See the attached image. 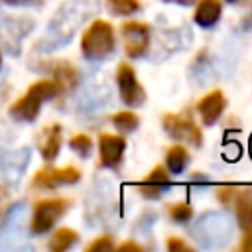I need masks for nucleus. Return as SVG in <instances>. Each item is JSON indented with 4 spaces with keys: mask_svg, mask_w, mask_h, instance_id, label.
<instances>
[{
    "mask_svg": "<svg viewBox=\"0 0 252 252\" xmlns=\"http://www.w3.org/2000/svg\"><path fill=\"white\" fill-rule=\"evenodd\" d=\"M163 2H171V4H181V6H189V4H195L197 0H163Z\"/></svg>",
    "mask_w": 252,
    "mask_h": 252,
    "instance_id": "29",
    "label": "nucleus"
},
{
    "mask_svg": "<svg viewBox=\"0 0 252 252\" xmlns=\"http://www.w3.org/2000/svg\"><path fill=\"white\" fill-rule=\"evenodd\" d=\"M222 16L220 0H197L193 20L199 28H213Z\"/></svg>",
    "mask_w": 252,
    "mask_h": 252,
    "instance_id": "14",
    "label": "nucleus"
},
{
    "mask_svg": "<svg viewBox=\"0 0 252 252\" xmlns=\"http://www.w3.org/2000/svg\"><path fill=\"white\" fill-rule=\"evenodd\" d=\"M61 150V126L59 124H53L49 128H45L41 132V138H39V152H41V158L45 161H51L57 158Z\"/></svg>",
    "mask_w": 252,
    "mask_h": 252,
    "instance_id": "16",
    "label": "nucleus"
},
{
    "mask_svg": "<svg viewBox=\"0 0 252 252\" xmlns=\"http://www.w3.org/2000/svg\"><path fill=\"white\" fill-rule=\"evenodd\" d=\"M110 250H114V240H112V236H108V234L98 236L96 240H93V242L87 246V252H110Z\"/></svg>",
    "mask_w": 252,
    "mask_h": 252,
    "instance_id": "23",
    "label": "nucleus"
},
{
    "mask_svg": "<svg viewBox=\"0 0 252 252\" xmlns=\"http://www.w3.org/2000/svg\"><path fill=\"white\" fill-rule=\"evenodd\" d=\"M77 240H79V234H77L73 228H67V226L57 228V230L53 232L51 240H49V250H51V252H65V250H69Z\"/></svg>",
    "mask_w": 252,
    "mask_h": 252,
    "instance_id": "18",
    "label": "nucleus"
},
{
    "mask_svg": "<svg viewBox=\"0 0 252 252\" xmlns=\"http://www.w3.org/2000/svg\"><path fill=\"white\" fill-rule=\"evenodd\" d=\"M0 67H2V55H0Z\"/></svg>",
    "mask_w": 252,
    "mask_h": 252,
    "instance_id": "32",
    "label": "nucleus"
},
{
    "mask_svg": "<svg viewBox=\"0 0 252 252\" xmlns=\"http://www.w3.org/2000/svg\"><path fill=\"white\" fill-rule=\"evenodd\" d=\"M126 152V138L120 134L104 132L98 136V163L108 169H116Z\"/></svg>",
    "mask_w": 252,
    "mask_h": 252,
    "instance_id": "9",
    "label": "nucleus"
},
{
    "mask_svg": "<svg viewBox=\"0 0 252 252\" xmlns=\"http://www.w3.org/2000/svg\"><path fill=\"white\" fill-rule=\"evenodd\" d=\"M81 179V171L73 165L67 167H45L39 169L32 181V185L35 189H43V191H51L59 185H73Z\"/></svg>",
    "mask_w": 252,
    "mask_h": 252,
    "instance_id": "8",
    "label": "nucleus"
},
{
    "mask_svg": "<svg viewBox=\"0 0 252 252\" xmlns=\"http://www.w3.org/2000/svg\"><path fill=\"white\" fill-rule=\"evenodd\" d=\"M30 159V150L28 148H20V150H0V173L10 179L16 181Z\"/></svg>",
    "mask_w": 252,
    "mask_h": 252,
    "instance_id": "12",
    "label": "nucleus"
},
{
    "mask_svg": "<svg viewBox=\"0 0 252 252\" xmlns=\"http://www.w3.org/2000/svg\"><path fill=\"white\" fill-rule=\"evenodd\" d=\"M228 4H240V2H244V0H226Z\"/></svg>",
    "mask_w": 252,
    "mask_h": 252,
    "instance_id": "30",
    "label": "nucleus"
},
{
    "mask_svg": "<svg viewBox=\"0 0 252 252\" xmlns=\"http://www.w3.org/2000/svg\"><path fill=\"white\" fill-rule=\"evenodd\" d=\"M122 32V39H124V51L130 59H140L142 55H146L148 47H150V37H152V28L146 22H124L120 26Z\"/></svg>",
    "mask_w": 252,
    "mask_h": 252,
    "instance_id": "6",
    "label": "nucleus"
},
{
    "mask_svg": "<svg viewBox=\"0 0 252 252\" xmlns=\"http://www.w3.org/2000/svg\"><path fill=\"white\" fill-rule=\"evenodd\" d=\"M165 248H167L169 252H193V246L187 244L185 240H181L179 236H167Z\"/></svg>",
    "mask_w": 252,
    "mask_h": 252,
    "instance_id": "24",
    "label": "nucleus"
},
{
    "mask_svg": "<svg viewBox=\"0 0 252 252\" xmlns=\"http://www.w3.org/2000/svg\"><path fill=\"white\" fill-rule=\"evenodd\" d=\"M250 154H252V138H250Z\"/></svg>",
    "mask_w": 252,
    "mask_h": 252,
    "instance_id": "31",
    "label": "nucleus"
},
{
    "mask_svg": "<svg viewBox=\"0 0 252 252\" xmlns=\"http://www.w3.org/2000/svg\"><path fill=\"white\" fill-rule=\"evenodd\" d=\"M110 120H112L114 128L118 132H122V134H130L140 126V116L136 112H132V110H120V112L112 114Z\"/></svg>",
    "mask_w": 252,
    "mask_h": 252,
    "instance_id": "19",
    "label": "nucleus"
},
{
    "mask_svg": "<svg viewBox=\"0 0 252 252\" xmlns=\"http://www.w3.org/2000/svg\"><path fill=\"white\" fill-rule=\"evenodd\" d=\"M2 2L10 6H39L43 0H2Z\"/></svg>",
    "mask_w": 252,
    "mask_h": 252,
    "instance_id": "28",
    "label": "nucleus"
},
{
    "mask_svg": "<svg viewBox=\"0 0 252 252\" xmlns=\"http://www.w3.org/2000/svg\"><path fill=\"white\" fill-rule=\"evenodd\" d=\"M161 126L165 130V134L175 140V142H187L193 148H201L203 146V132L201 128L195 124L191 112H169L163 114L161 118Z\"/></svg>",
    "mask_w": 252,
    "mask_h": 252,
    "instance_id": "3",
    "label": "nucleus"
},
{
    "mask_svg": "<svg viewBox=\"0 0 252 252\" xmlns=\"http://www.w3.org/2000/svg\"><path fill=\"white\" fill-rule=\"evenodd\" d=\"M116 45L114 28L106 20H94L81 37V53L89 61L106 59Z\"/></svg>",
    "mask_w": 252,
    "mask_h": 252,
    "instance_id": "2",
    "label": "nucleus"
},
{
    "mask_svg": "<svg viewBox=\"0 0 252 252\" xmlns=\"http://www.w3.org/2000/svg\"><path fill=\"white\" fill-rule=\"evenodd\" d=\"M189 161H191V156H189V152H187L185 146L173 144V146L167 148V152H165V167H167V171L171 175L183 173L185 167L189 165Z\"/></svg>",
    "mask_w": 252,
    "mask_h": 252,
    "instance_id": "17",
    "label": "nucleus"
},
{
    "mask_svg": "<svg viewBox=\"0 0 252 252\" xmlns=\"http://www.w3.org/2000/svg\"><path fill=\"white\" fill-rule=\"evenodd\" d=\"M236 185H220L217 189V199L222 203V205H232V199L236 195Z\"/></svg>",
    "mask_w": 252,
    "mask_h": 252,
    "instance_id": "25",
    "label": "nucleus"
},
{
    "mask_svg": "<svg viewBox=\"0 0 252 252\" xmlns=\"http://www.w3.org/2000/svg\"><path fill=\"white\" fill-rule=\"evenodd\" d=\"M169 217L173 222H189L193 219V207L187 201H179V203H171L169 205Z\"/></svg>",
    "mask_w": 252,
    "mask_h": 252,
    "instance_id": "21",
    "label": "nucleus"
},
{
    "mask_svg": "<svg viewBox=\"0 0 252 252\" xmlns=\"http://www.w3.org/2000/svg\"><path fill=\"white\" fill-rule=\"evenodd\" d=\"M41 71H49V73L53 75V79L61 83L63 91L77 87V85H79V79H81L79 69H77V67H73V65H71V63H67V61H53V63H49V65L41 67Z\"/></svg>",
    "mask_w": 252,
    "mask_h": 252,
    "instance_id": "15",
    "label": "nucleus"
},
{
    "mask_svg": "<svg viewBox=\"0 0 252 252\" xmlns=\"http://www.w3.org/2000/svg\"><path fill=\"white\" fill-rule=\"evenodd\" d=\"M32 28H33L32 20L6 14L0 8V45L6 49L8 55L12 57L20 55L22 39L32 32Z\"/></svg>",
    "mask_w": 252,
    "mask_h": 252,
    "instance_id": "4",
    "label": "nucleus"
},
{
    "mask_svg": "<svg viewBox=\"0 0 252 252\" xmlns=\"http://www.w3.org/2000/svg\"><path fill=\"white\" fill-rule=\"evenodd\" d=\"M118 252H142L144 248L140 246V244H136V242H132V240H128V242H122V244H118V246H114Z\"/></svg>",
    "mask_w": 252,
    "mask_h": 252,
    "instance_id": "26",
    "label": "nucleus"
},
{
    "mask_svg": "<svg viewBox=\"0 0 252 252\" xmlns=\"http://www.w3.org/2000/svg\"><path fill=\"white\" fill-rule=\"evenodd\" d=\"M69 201L67 199H47L39 201L33 209L32 217V232L33 234H45L53 228V224L67 213Z\"/></svg>",
    "mask_w": 252,
    "mask_h": 252,
    "instance_id": "7",
    "label": "nucleus"
},
{
    "mask_svg": "<svg viewBox=\"0 0 252 252\" xmlns=\"http://www.w3.org/2000/svg\"><path fill=\"white\" fill-rule=\"evenodd\" d=\"M232 205H234L238 226L242 230H250L252 228V187H238L232 199Z\"/></svg>",
    "mask_w": 252,
    "mask_h": 252,
    "instance_id": "13",
    "label": "nucleus"
},
{
    "mask_svg": "<svg viewBox=\"0 0 252 252\" xmlns=\"http://www.w3.org/2000/svg\"><path fill=\"white\" fill-rule=\"evenodd\" d=\"M106 6L114 16H132L142 8L140 0H106Z\"/></svg>",
    "mask_w": 252,
    "mask_h": 252,
    "instance_id": "20",
    "label": "nucleus"
},
{
    "mask_svg": "<svg viewBox=\"0 0 252 252\" xmlns=\"http://www.w3.org/2000/svg\"><path fill=\"white\" fill-rule=\"evenodd\" d=\"M238 248L244 250V252H252V228L250 230H244V236H242Z\"/></svg>",
    "mask_w": 252,
    "mask_h": 252,
    "instance_id": "27",
    "label": "nucleus"
},
{
    "mask_svg": "<svg viewBox=\"0 0 252 252\" xmlns=\"http://www.w3.org/2000/svg\"><path fill=\"white\" fill-rule=\"evenodd\" d=\"M171 183H173V179H171V173L167 171V167L158 163L148 171L144 181L138 183V191L142 197L154 201V199H159L171 187Z\"/></svg>",
    "mask_w": 252,
    "mask_h": 252,
    "instance_id": "10",
    "label": "nucleus"
},
{
    "mask_svg": "<svg viewBox=\"0 0 252 252\" xmlns=\"http://www.w3.org/2000/svg\"><path fill=\"white\" fill-rule=\"evenodd\" d=\"M61 93H63V87H61L59 81H55V79L37 81V83H33V85L28 89V93H26L22 98H18V100L12 104L10 114H12L16 120L32 122V120L37 118L41 104H43L45 100H49V98H55V96L61 94Z\"/></svg>",
    "mask_w": 252,
    "mask_h": 252,
    "instance_id": "1",
    "label": "nucleus"
},
{
    "mask_svg": "<svg viewBox=\"0 0 252 252\" xmlns=\"http://www.w3.org/2000/svg\"><path fill=\"white\" fill-rule=\"evenodd\" d=\"M224 108H226V98H224V93L220 89H215V91L207 93L197 102V112H199L201 122L205 126L217 124V120L222 116Z\"/></svg>",
    "mask_w": 252,
    "mask_h": 252,
    "instance_id": "11",
    "label": "nucleus"
},
{
    "mask_svg": "<svg viewBox=\"0 0 252 252\" xmlns=\"http://www.w3.org/2000/svg\"><path fill=\"white\" fill-rule=\"evenodd\" d=\"M116 85H118V91H120V98H122V102L126 106L136 108V106H142L144 104V100H146V89L138 81L136 71H134V67L130 63H126V61L118 63V69H116Z\"/></svg>",
    "mask_w": 252,
    "mask_h": 252,
    "instance_id": "5",
    "label": "nucleus"
},
{
    "mask_svg": "<svg viewBox=\"0 0 252 252\" xmlns=\"http://www.w3.org/2000/svg\"><path fill=\"white\" fill-rule=\"evenodd\" d=\"M69 146H71V150H73L79 158H89L91 152H93V140H91L87 134H75V136L69 140Z\"/></svg>",
    "mask_w": 252,
    "mask_h": 252,
    "instance_id": "22",
    "label": "nucleus"
}]
</instances>
